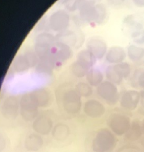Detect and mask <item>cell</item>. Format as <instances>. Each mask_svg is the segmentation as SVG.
<instances>
[{"label": "cell", "mask_w": 144, "mask_h": 152, "mask_svg": "<svg viewBox=\"0 0 144 152\" xmlns=\"http://www.w3.org/2000/svg\"><path fill=\"white\" fill-rule=\"evenodd\" d=\"M44 144V141L40 135L32 133L28 135L24 142V146L26 150L31 152H36L40 150Z\"/></svg>", "instance_id": "obj_15"}, {"label": "cell", "mask_w": 144, "mask_h": 152, "mask_svg": "<svg viewBox=\"0 0 144 152\" xmlns=\"http://www.w3.org/2000/svg\"><path fill=\"white\" fill-rule=\"evenodd\" d=\"M54 39L49 33H42L38 36L36 40L35 50L39 56H44L54 42Z\"/></svg>", "instance_id": "obj_12"}, {"label": "cell", "mask_w": 144, "mask_h": 152, "mask_svg": "<svg viewBox=\"0 0 144 152\" xmlns=\"http://www.w3.org/2000/svg\"><path fill=\"white\" fill-rule=\"evenodd\" d=\"M88 70L89 69L84 66L77 61L73 63L71 66V71L72 73L78 78H82L86 75L88 72Z\"/></svg>", "instance_id": "obj_25"}, {"label": "cell", "mask_w": 144, "mask_h": 152, "mask_svg": "<svg viewBox=\"0 0 144 152\" xmlns=\"http://www.w3.org/2000/svg\"><path fill=\"white\" fill-rule=\"evenodd\" d=\"M142 132L143 133V134L144 135V121H143L142 124Z\"/></svg>", "instance_id": "obj_33"}, {"label": "cell", "mask_w": 144, "mask_h": 152, "mask_svg": "<svg viewBox=\"0 0 144 152\" xmlns=\"http://www.w3.org/2000/svg\"><path fill=\"white\" fill-rule=\"evenodd\" d=\"M106 76L108 80L115 85L120 84L124 80L118 76V74L113 69L112 65L107 66L106 70Z\"/></svg>", "instance_id": "obj_26"}, {"label": "cell", "mask_w": 144, "mask_h": 152, "mask_svg": "<svg viewBox=\"0 0 144 152\" xmlns=\"http://www.w3.org/2000/svg\"><path fill=\"white\" fill-rule=\"evenodd\" d=\"M70 129L69 126L63 123L57 124L53 128L52 135L55 140L63 141L69 137Z\"/></svg>", "instance_id": "obj_19"}, {"label": "cell", "mask_w": 144, "mask_h": 152, "mask_svg": "<svg viewBox=\"0 0 144 152\" xmlns=\"http://www.w3.org/2000/svg\"><path fill=\"white\" fill-rule=\"evenodd\" d=\"M36 61V58L33 53L20 56L17 57L14 61V69L18 72L25 70L35 64Z\"/></svg>", "instance_id": "obj_14"}, {"label": "cell", "mask_w": 144, "mask_h": 152, "mask_svg": "<svg viewBox=\"0 0 144 152\" xmlns=\"http://www.w3.org/2000/svg\"><path fill=\"white\" fill-rule=\"evenodd\" d=\"M142 133V125L138 121H135L131 123L130 128L126 133V137L130 141H135L140 139Z\"/></svg>", "instance_id": "obj_21"}, {"label": "cell", "mask_w": 144, "mask_h": 152, "mask_svg": "<svg viewBox=\"0 0 144 152\" xmlns=\"http://www.w3.org/2000/svg\"><path fill=\"white\" fill-rule=\"evenodd\" d=\"M97 92L103 99L110 105L116 104L119 100V94L116 85L109 80L104 81L97 88Z\"/></svg>", "instance_id": "obj_4"}, {"label": "cell", "mask_w": 144, "mask_h": 152, "mask_svg": "<svg viewBox=\"0 0 144 152\" xmlns=\"http://www.w3.org/2000/svg\"><path fill=\"white\" fill-rule=\"evenodd\" d=\"M69 23V14L64 11H58L50 17V25L55 31H61L66 28Z\"/></svg>", "instance_id": "obj_10"}, {"label": "cell", "mask_w": 144, "mask_h": 152, "mask_svg": "<svg viewBox=\"0 0 144 152\" xmlns=\"http://www.w3.org/2000/svg\"><path fill=\"white\" fill-rule=\"evenodd\" d=\"M38 104L30 93L25 94L22 97L20 102V112L24 121H34L38 116Z\"/></svg>", "instance_id": "obj_3"}, {"label": "cell", "mask_w": 144, "mask_h": 152, "mask_svg": "<svg viewBox=\"0 0 144 152\" xmlns=\"http://www.w3.org/2000/svg\"><path fill=\"white\" fill-rule=\"evenodd\" d=\"M116 144V138L113 133L107 128L97 132L93 139L92 148L94 152H108L113 150Z\"/></svg>", "instance_id": "obj_1"}, {"label": "cell", "mask_w": 144, "mask_h": 152, "mask_svg": "<svg viewBox=\"0 0 144 152\" xmlns=\"http://www.w3.org/2000/svg\"><path fill=\"white\" fill-rule=\"evenodd\" d=\"M140 102L144 108V89L140 91Z\"/></svg>", "instance_id": "obj_32"}, {"label": "cell", "mask_w": 144, "mask_h": 152, "mask_svg": "<svg viewBox=\"0 0 144 152\" xmlns=\"http://www.w3.org/2000/svg\"><path fill=\"white\" fill-rule=\"evenodd\" d=\"M132 3L137 7H144V0H132Z\"/></svg>", "instance_id": "obj_31"}, {"label": "cell", "mask_w": 144, "mask_h": 152, "mask_svg": "<svg viewBox=\"0 0 144 152\" xmlns=\"http://www.w3.org/2000/svg\"><path fill=\"white\" fill-rule=\"evenodd\" d=\"M80 97L76 90L71 89L64 93L62 98V104L64 110L69 114L78 113L82 107Z\"/></svg>", "instance_id": "obj_5"}, {"label": "cell", "mask_w": 144, "mask_h": 152, "mask_svg": "<svg viewBox=\"0 0 144 152\" xmlns=\"http://www.w3.org/2000/svg\"><path fill=\"white\" fill-rule=\"evenodd\" d=\"M112 66L118 76L123 79L127 78L130 75L132 68L130 64L127 62H122L117 64H113Z\"/></svg>", "instance_id": "obj_23"}, {"label": "cell", "mask_w": 144, "mask_h": 152, "mask_svg": "<svg viewBox=\"0 0 144 152\" xmlns=\"http://www.w3.org/2000/svg\"><path fill=\"white\" fill-rule=\"evenodd\" d=\"M132 38L135 43L140 45H144V29L132 33Z\"/></svg>", "instance_id": "obj_30"}, {"label": "cell", "mask_w": 144, "mask_h": 152, "mask_svg": "<svg viewBox=\"0 0 144 152\" xmlns=\"http://www.w3.org/2000/svg\"><path fill=\"white\" fill-rule=\"evenodd\" d=\"M85 114L93 118H99L104 115L105 107L97 100L90 99L85 102L83 108Z\"/></svg>", "instance_id": "obj_11"}, {"label": "cell", "mask_w": 144, "mask_h": 152, "mask_svg": "<svg viewBox=\"0 0 144 152\" xmlns=\"http://www.w3.org/2000/svg\"><path fill=\"white\" fill-rule=\"evenodd\" d=\"M32 128L36 133L40 135H47L53 130V121L50 117L42 115L34 120Z\"/></svg>", "instance_id": "obj_8"}, {"label": "cell", "mask_w": 144, "mask_h": 152, "mask_svg": "<svg viewBox=\"0 0 144 152\" xmlns=\"http://www.w3.org/2000/svg\"><path fill=\"white\" fill-rule=\"evenodd\" d=\"M140 102V92L135 89L126 90L119 98L121 107L127 110H135Z\"/></svg>", "instance_id": "obj_6"}, {"label": "cell", "mask_w": 144, "mask_h": 152, "mask_svg": "<svg viewBox=\"0 0 144 152\" xmlns=\"http://www.w3.org/2000/svg\"><path fill=\"white\" fill-rule=\"evenodd\" d=\"M88 50L92 53L97 59H101L106 56L107 52L106 43L101 38L93 37L88 41Z\"/></svg>", "instance_id": "obj_9"}, {"label": "cell", "mask_w": 144, "mask_h": 152, "mask_svg": "<svg viewBox=\"0 0 144 152\" xmlns=\"http://www.w3.org/2000/svg\"><path fill=\"white\" fill-rule=\"evenodd\" d=\"M53 55H55V58L60 60H65L69 58L71 55V50L66 44L61 43L54 48L53 50Z\"/></svg>", "instance_id": "obj_24"}, {"label": "cell", "mask_w": 144, "mask_h": 152, "mask_svg": "<svg viewBox=\"0 0 144 152\" xmlns=\"http://www.w3.org/2000/svg\"><path fill=\"white\" fill-rule=\"evenodd\" d=\"M127 56L132 61H139L144 57V48L131 44L128 46Z\"/></svg>", "instance_id": "obj_20"}, {"label": "cell", "mask_w": 144, "mask_h": 152, "mask_svg": "<svg viewBox=\"0 0 144 152\" xmlns=\"http://www.w3.org/2000/svg\"><path fill=\"white\" fill-rule=\"evenodd\" d=\"M80 16L88 21H95L96 18V6L90 3L85 2L80 7Z\"/></svg>", "instance_id": "obj_18"}, {"label": "cell", "mask_w": 144, "mask_h": 152, "mask_svg": "<svg viewBox=\"0 0 144 152\" xmlns=\"http://www.w3.org/2000/svg\"><path fill=\"white\" fill-rule=\"evenodd\" d=\"M107 124L112 132L118 136L126 134L131 125L130 118L120 113L111 114L108 118Z\"/></svg>", "instance_id": "obj_2"}, {"label": "cell", "mask_w": 144, "mask_h": 152, "mask_svg": "<svg viewBox=\"0 0 144 152\" xmlns=\"http://www.w3.org/2000/svg\"><path fill=\"white\" fill-rule=\"evenodd\" d=\"M132 84L138 86L144 89V69H138L135 71L132 78Z\"/></svg>", "instance_id": "obj_28"}, {"label": "cell", "mask_w": 144, "mask_h": 152, "mask_svg": "<svg viewBox=\"0 0 144 152\" xmlns=\"http://www.w3.org/2000/svg\"><path fill=\"white\" fill-rule=\"evenodd\" d=\"M127 52L124 48L120 46H113L107 50L106 60L109 64H115L125 61Z\"/></svg>", "instance_id": "obj_13"}, {"label": "cell", "mask_w": 144, "mask_h": 152, "mask_svg": "<svg viewBox=\"0 0 144 152\" xmlns=\"http://www.w3.org/2000/svg\"><path fill=\"white\" fill-rule=\"evenodd\" d=\"M104 76L102 72L98 69H92L86 75V79L90 85L98 87L103 81Z\"/></svg>", "instance_id": "obj_22"}, {"label": "cell", "mask_w": 144, "mask_h": 152, "mask_svg": "<svg viewBox=\"0 0 144 152\" xmlns=\"http://www.w3.org/2000/svg\"><path fill=\"white\" fill-rule=\"evenodd\" d=\"M30 94L38 107H46L51 104V96L44 89H38Z\"/></svg>", "instance_id": "obj_16"}, {"label": "cell", "mask_w": 144, "mask_h": 152, "mask_svg": "<svg viewBox=\"0 0 144 152\" xmlns=\"http://www.w3.org/2000/svg\"><path fill=\"white\" fill-rule=\"evenodd\" d=\"M96 18L95 21L97 23H102L104 21L107 15V11L106 7L103 5L98 4L96 5Z\"/></svg>", "instance_id": "obj_29"}, {"label": "cell", "mask_w": 144, "mask_h": 152, "mask_svg": "<svg viewBox=\"0 0 144 152\" xmlns=\"http://www.w3.org/2000/svg\"></svg>", "instance_id": "obj_34"}, {"label": "cell", "mask_w": 144, "mask_h": 152, "mask_svg": "<svg viewBox=\"0 0 144 152\" xmlns=\"http://www.w3.org/2000/svg\"><path fill=\"white\" fill-rule=\"evenodd\" d=\"M77 58V61L88 69L94 65L96 61V58L88 49L79 52Z\"/></svg>", "instance_id": "obj_17"}, {"label": "cell", "mask_w": 144, "mask_h": 152, "mask_svg": "<svg viewBox=\"0 0 144 152\" xmlns=\"http://www.w3.org/2000/svg\"><path fill=\"white\" fill-rule=\"evenodd\" d=\"M20 102L17 98L9 96L3 102L1 113L5 118L12 120L16 118L19 114Z\"/></svg>", "instance_id": "obj_7"}, {"label": "cell", "mask_w": 144, "mask_h": 152, "mask_svg": "<svg viewBox=\"0 0 144 152\" xmlns=\"http://www.w3.org/2000/svg\"><path fill=\"white\" fill-rule=\"evenodd\" d=\"M76 90L80 96L84 97H88L92 95V88L85 83H78L76 87Z\"/></svg>", "instance_id": "obj_27"}]
</instances>
